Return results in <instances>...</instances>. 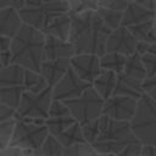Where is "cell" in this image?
Listing matches in <instances>:
<instances>
[{
	"mask_svg": "<svg viewBox=\"0 0 156 156\" xmlns=\"http://www.w3.org/2000/svg\"><path fill=\"white\" fill-rule=\"evenodd\" d=\"M122 72L126 73L129 77L136 78V79H140V80H143L146 77V72H145L144 65L141 62L140 55L136 51H134L133 54L127 56L126 63H124V67H123Z\"/></svg>",
	"mask_w": 156,
	"mask_h": 156,
	"instance_id": "cell-23",
	"label": "cell"
},
{
	"mask_svg": "<svg viewBox=\"0 0 156 156\" xmlns=\"http://www.w3.org/2000/svg\"><path fill=\"white\" fill-rule=\"evenodd\" d=\"M69 155H76V156H95L96 152L91 147V145L87 141L82 143H76L72 144L71 146L63 147L62 156H69Z\"/></svg>",
	"mask_w": 156,
	"mask_h": 156,
	"instance_id": "cell-30",
	"label": "cell"
},
{
	"mask_svg": "<svg viewBox=\"0 0 156 156\" xmlns=\"http://www.w3.org/2000/svg\"><path fill=\"white\" fill-rule=\"evenodd\" d=\"M111 29L104 23L96 10L71 13L68 41L73 45L76 54L102 55L105 52L106 38Z\"/></svg>",
	"mask_w": 156,
	"mask_h": 156,
	"instance_id": "cell-1",
	"label": "cell"
},
{
	"mask_svg": "<svg viewBox=\"0 0 156 156\" xmlns=\"http://www.w3.org/2000/svg\"><path fill=\"white\" fill-rule=\"evenodd\" d=\"M140 149H141L140 141L130 143L127 146H124L117 155L118 156H140Z\"/></svg>",
	"mask_w": 156,
	"mask_h": 156,
	"instance_id": "cell-38",
	"label": "cell"
},
{
	"mask_svg": "<svg viewBox=\"0 0 156 156\" xmlns=\"http://www.w3.org/2000/svg\"><path fill=\"white\" fill-rule=\"evenodd\" d=\"M13 115H15V110L13 108H11V107H9V106H6V105L0 102V122L13 117Z\"/></svg>",
	"mask_w": 156,
	"mask_h": 156,
	"instance_id": "cell-40",
	"label": "cell"
},
{
	"mask_svg": "<svg viewBox=\"0 0 156 156\" xmlns=\"http://www.w3.org/2000/svg\"><path fill=\"white\" fill-rule=\"evenodd\" d=\"M45 124H35L32 122L16 119L9 145L21 149H38L48 135Z\"/></svg>",
	"mask_w": 156,
	"mask_h": 156,
	"instance_id": "cell-8",
	"label": "cell"
},
{
	"mask_svg": "<svg viewBox=\"0 0 156 156\" xmlns=\"http://www.w3.org/2000/svg\"><path fill=\"white\" fill-rule=\"evenodd\" d=\"M156 155V145L141 144L140 156H155Z\"/></svg>",
	"mask_w": 156,
	"mask_h": 156,
	"instance_id": "cell-41",
	"label": "cell"
},
{
	"mask_svg": "<svg viewBox=\"0 0 156 156\" xmlns=\"http://www.w3.org/2000/svg\"><path fill=\"white\" fill-rule=\"evenodd\" d=\"M0 56H1V62L4 66L9 65L10 63V60H11V54H10V50H6V51H1L0 52Z\"/></svg>",
	"mask_w": 156,
	"mask_h": 156,
	"instance_id": "cell-43",
	"label": "cell"
},
{
	"mask_svg": "<svg viewBox=\"0 0 156 156\" xmlns=\"http://www.w3.org/2000/svg\"><path fill=\"white\" fill-rule=\"evenodd\" d=\"M128 2L129 0H98V6L123 11L124 7L128 5Z\"/></svg>",
	"mask_w": 156,
	"mask_h": 156,
	"instance_id": "cell-37",
	"label": "cell"
},
{
	"mask_svg": "<svg viewBox=\"0 0 156 156\" xmlns=\"http://www.w3.org/2000/svg\"><path fill=\"white\" fill-rule=\"evenodd\" d=\"M45 41V34L22 22L18 30L11 39L10 63H17L23 68L32 71H40L43 61V48Z\"/></svg>",
	"mask_w": 156,
	"mask_h": 156,
	"instance_id": "cell-2",
	"label": "cell"
},
{
	"mask_svg": "<svg viewBox=\"0 0 156 156\" xmlns=\"http://www.w3.org/2000/svg\"><path fill=\"white\" fill-rule=\"evenodd\" d=\"M128 122L130 130L141 144L156 145V100L143 93Z\"/></svg>",
	"mask_w": 156,
	"mask_h": 156,
	"instance_id": "cell-4",
	"label": "cell"
},
{
	"mask_svg": "<svg viewBox=\"0 0 156 156\" xmlns=\"http://www.w3.org/2000/svg\"><path fill=\"white\" fill-rule=\"evenodd\" d=\"M46 87H48V83L45 82V79L39 72L24 68V76H23L24 90H28L30 93H39Z\"/></svg>",
	"mask_w": 156,
	"mask_h": 156,
	"instance_id": "cell-26",
	"label": "cell"
},
{
	"mask_svg": "<svg viewBox=\"0 0 156 156\" xmlns=\"http://www.w3.org/2000/svg\"><path fill=\"white\" fill-rule=\"evenodd\" d=\"M135 46L136 39L132 35L127 27L121 24L117 28L111 29L108 33L105 43V51H116L128 56L135 51Z\"/></svg>",
	"mask_w": 156,
	"mask_h": 156,
	"instance_id": "cell-12",
	"label": "cell"
},
{
	"mask_svg": "<svg viewBox=\"0 0 156 156\" xmlns=\"http://www.w3.org/2000/svg\"><path fill=\"white\" fill-rule=\"evenodd\" d=\"M96 12L99 13V16H100L101 20L104 21V23H105L110 29H115V28H117L118 26H121L122 11L98 6V7H96Z\"/></svg>",
	"mask_w": 156,
	"mask_h": 156,
	"instance_id": "cell-29",
	"label": "cell"
},
{
	"mask_svg": "<svg viewBox=\"0 0 156 156\" xmlns=\"http://www.w3.org/2000/svg\"><path fill=\"white\" fill-rule=\"evenodd\" d=\"M116 82V72L111 69L101 68L98 76L91 82V87L96 90V93L105 100L112 95V90Z\"/></svg>",
	"mask_w": 156,
	"mask_h": 156,
	"instance_id": "cell-19",
	"label": "cell"
},
{
	"mask_svg": "<svg viewBox=\"0 0 156 156\" xmlns=\"http://www.w3.org/2000/svg\"><path fill=\"white\" fill-rule=\"evenodd\" d=\"M140 58L144 65L146 76H156V54L145 52L140 55Z\"/></svg>",
	"mask_w": 156,
	"mask_h": 156,
	"instance_id": "cell-35",
	"label": "cell"
},
{
	"mask_svg": "<svg viewBox=\"0 0 156 156\" xmlns=\"http://www.w3.org/2000/svg\"><path fill=\"white\" fill-rule=\"evenodd\" d=\"M63 146L57 140V138L50 133L45 136L41 145L34 150V155L39 156H62Z\"/></svg>",
	"mask_w": 156,
	"mask_h": 156,
	"instance_id": "cell-25",
	"label": "cell"
},
{
	"mask_svg": "<svg viewBox=\"0 0 156 156\" xmlns=\"http://www.w3.org/2000/svg\"><path fill=\"white\" fill-rule=\"evenodd\" d=\"M24 2H26V0H12L11 1V6L15 7L16 10H20L21 7H23Z\"/></svg>",
	"mask_w": 156,
	"mask_h": 156,
	"instance_id": "cell-44",
	"label": "cell"
},
{
	"mask_svg": "<svg viewBox=\"0 0 156 156\" xmlns=\"http://www.w3.org/2000/svg\"><path fill=\"white\" fill-rule=\"evenodd\" d=\"M11 1H12V0H0V9L11 6Z\"/></svg>",
	"mask_w": 156,
	"mask_h": 156,
	"instance_id": "cell-45",
	"label": "cell"
},
{
	"mask_svg": "<svg viewBox=\"0 0 156 156\" xmlns=\"http://www.w3.org/2000/svg\"><path fill=\"white\" fill-rule=\"evenodd\" d=\"M69 66L80 79L88 83H91L101 69L99 56L85 52L74 54L69 57Z\"/></svg>",
	"mask_w": 156,
	"mask_h": 156,
	"instance_id": "cell-13",
	"label": "cell"
},
{
	"mask_svg": "<svg viewBox=\"0 0 156 156\" xmlns=\"http://www.w3.org/2000/svg\"><path fill=\"white\" fill-rule=\"evenodd\" d=\"M132 35L136 39V41H147V43H156V27L155 20L136 23L133 26L127 27Z\"/></svg>",
	"mask_w": 156,
	"mask_h": 156,
	"instance_id": "cell-21",
	"label": "cell"
},
{
	"mask_svg": "<svg viewBox=\"0 0 156 156\" xmlns=\"http://www.w3.org/2000/svg\"><path fill=\"white\" fill-rule=\"evenodd\" d=\"M41 1H44V2H49V1H54V0H41Z\"/></svg>",
	"mask_w": 156,
	"mask_h": 156,
	"instance_id": "cell-47",
	"label": "cell"
},
{
	"mask_svg": "<svg viewBox=\"0 0 156 156\" xmlns=\"http://www.w3.org/2000/svg\"><path fill=\"white\" fill-rule=\"evenodd\" d=\"M65 116H71V113L67 106L63 104V101L51 99L49 111H48V117H65Z\"/></svg>",
	"mask_w": 156,
	"mask_h": 156,
	"instance_id": "cell-34",
	"label": "cell"
},
{
	"mask_svg": "<svg viewBox=\"0 0 156 156\" xmlns=\"http://www.w3.org/2000/svg\"><path fill=\"white\" fill-rule=\"evenodd\" d=\"M15 121H16L15 117H11L9 119L0 122V149L9 145V141H10L11 134H12V129L15 126Z\"/></svg>",
	"mask_w": 156,
	"mask_h": 156,
	"instance_id": "cell-33",
	"label": "cell"
},
{
	"mask_svg": "<svg viewBox=\"0 0 156 156\" xmlns=\"http://www.w3.org/2000/svg\"><path fill=\"white\" fill-rule=\"evenodd\" d=\"M4 67V65H2V62H1V56H0V69Z\"/></svg>",
	"mask_w": 156,
	"mask_h": 156,
	"instance_id": "cell-46",
	"label": "cell"
},
{
	"mask_svg": "<svg viewBox=\"0 0 156 156\" xmlns=\"http://www.w3.org/2000/svg\"><path fill=\"white\" fill-rule=\"evenodd\" d=\"M24 90L23 85H12V87H0V102L16 110L18 106L21 94Z\"/></svg>",
	"mask_w": 156,
	"mask_h": 156,
	"instance_id": "cell-27",
	"label": "cell"
},
{
	"mask_svg": "<svg viewBox=\"0 0 156 156\" xmlns=\"http://www.w3.org/2000/svg\"><path fill=\"white\" fill-rule=\"evenodd\" d=\"M136 99L126 95H111L104 100L101 115L117 121H129L135 111Z\"/></svg>",
	"mask_w": 156,
	"mask_h": 156,
	"instance_id": "cell-10",
	"label": "cell"
},
{
	"mask_svg": "<svg viewBox=\"0 0 156 156\" xmlns=\"http://www.w3.org/2000/svg\"><path fill=\"white\" fill-rule=\"evenodd\" d=\"M69 26H71V13L63 12L51 18L46 23V26L41 29V32L45 35H51L62 40H67L69 34Z\"/></svg>",
	"mask_w": 156,
	"mask_h": 156,
	"instance_id": "cell-18",
	"label": "cell"
},
{
	"mask_svg": "<svg viewBox=\"0 0 156 156\" xmlns=\"http://www.w3.org/2000/svg\"><path fill=\"white\" fill-rule=\"evenodd\" d=\"M21 24L22 20L15 7L7 6L0 9V52L10 49L11 39Z\"/></svg>",
	"mask_w": 156,
	"mask_h": 156,
	"instance_id": "cell-11",
	"label": "cell"
},
{
	"mask_svg": "<svg viewBox=\"0 0 156 156\" xmlns=\"http://www.w3.org/2000/svg\"><path fill=\"white\" fill-rule=\"evenodd\" d=\"M143 90L140 79L129 77L123 72L116 73V82L112 90V95H126L138 100Z\"/></svg>",
	"mask_w": 156,
	"mask_h": 156,
	"instance_id": "cell-17",
	"label": "cell"
},
{
	"mask_svg": "<svg viewBox=\"0 0 156 156\" xmlns=\"http://www.w3.org/2000/svg\"><path fill=\"white\" fill-rule=\"evenodd\" d=\"M67 106L71 116L79 123L98 118L101 115L104 99L96 93L93 87L87 88L79 96L62 100Z\"/></svg>",
	"mask_w": 156,
	"mask_h": 156,
	"instance_id": "cell-6",
	"label": "cell"
},
{
	"mask_svg": "<svg viewBox=\"0 0 156 156\" xmlns=\"http://www.w3.org/2000/svg\"><path fill=\"white\" fill-rule=\"evenodd\" d=\"M51 87L48 85L39 93L23 90L18 106L15 110V119L18 118H43L48 117V111L51 101Z\"/></svg>",
	"mask_w": 156,
	"mask_h": 156,
	"instance_id": "cell-7",
	"label": "cell"
},
{
	"mask_svg": "<svg viewBox=\"0 0 156 156\" xmlns=\"http://www.w3.org/2000/svg\"><path fill=\"white\" fill-rule=\"evenodd\" d=\"M133 1L147 7L150 10H155V0H133Z\"/></svg>",
	"mask_w": 156,
	"mask_h": 156,
	"instance_id": "cell-42",
	"label": "cell"
},
{
	"mask_svg": "<svg viewBox=\"0 0 156 156\" xmlns=\"http://www.w3.org/2000/svg\"><path fill=\"white\" fill-rule=\"evenodd\" d=\"M127 56L116 52V51H105L102 55L99 56L100 60V67L105 69H111L116 73H119L123 71L124 63H126Z\"/></svg>",
	"mask_w": 156,
	"mask_h": 156,
	"instance_id": "cell-22",
	"label": "cell"
},
{
	"mask_svg": "<svg viewBox=\"0 0 156 156\" xmlns=\"http://www.w3.org/2000/svg\"><path fill=\"white\" fill-rule=\"evenodd\" d=\"M17 11L23 23L41 30L51 18L60 13L68 12V4L67 0H54L49 2L26 0L23 7Z\"/></svg>",
	"mask_w": 156,
	"mask_h": 156,
	"instance_id": "cell-5",
	"label": "cell"
},
{
	"mask_svg": "<svg viewBox=\"0 0 156 156\" xmlns=\"http://www.w3.org/2000/svg\"><path fill=\"white\" fill-rule=\"evenodd\" d=\"M141 90L144 94L156 100V76H146L141 80Z\"/></svg>",
	"mask_w": 156,
	"mask_h": 156,
	"instance_id": "cell-36",
	"label": "cell"
},
{
	"mask_svg": "<svg viewBox=\"0 0 156 156\" xmlns=\"http://www.w3.org/2000/svg\"><path fill=\"white\" fill-rule=\"evenodd\" d=\"M151 20H155V10H150L132 0L122 11L121 24L124 27H129V26L151 21Z\"/></svg>",
	"mask_w": 156,
	"mask_h": 156,
	"instance_id": "cell-15",
	"label": "cell"
},
{
	"mask_svg": "<svg viewBox=\"0 0 156 156\" xmlns=\"http://www.w3.org/2000/svg\"><path fill=\"white\" fill-rule=\"evenodd\" d=\"M68 12L69 13H79L84 11L96 10L98 0H67Z\"/></svg>",
	"mask_w": 156,
	"mask_h": 156,
	"instance_id": "cell-31",
	"label": "cell"
},
{
	"mask_svg": "<svg viewBox=\"0 0 156 156\" xmlns=\"http://www.w3.org/2000/svg\"><path fill=\"white\" fill-rule=\"evenodd\" d=\"M139 141L130 130L128 121H117L99 116V133L90 144L96 155H117L124 146Z\"/></svg>",
	"mask_w": 156,
	"mask_h": 156,
	"instance_id": "cell-3",
	"label": "cell"
},
{
	"mask_svg": "<svg viewBox=\"0 0 156 156\" xmlns=\"http://www.w3.org/2000/svg\"><path fill=\"white\" fill-rule=\"evenodd\" d=\"M69 58H54V60H43L40 65L39 73L43 76L48 85L52 87L68 69Z\"/></svg>",
	"mask_w": 156,
	"mask_h": 156,
	"instance_id": "cell-16",
	"label": "cell"
},
{
	"mask_svg": "<svg viewBox=\"0 0 156 156\" xmlns=\"http://www.w3.org/2000/svg\"><path fill=\"white\" fill-rule=\"evenodd\" d=\"M56 138L63 147L71 146L72 144H76V143L85 141L83 138V134H82L80 123L77 121H74L71 126H68L65 130H62L58 135H56Z\"/></svg>",
	"mask_w": 156,
	"mask_h": 156,
	"instance_id": "cell-24",
	"label": "cell"
},
{
	"mask_svg": "<svg viewBox=\"0 0 156 156\" xmlns=\"http://www.w3.org/2000/svg\"><path fill=\"white\" fill-rule=\"evenodd\" d=\"M76 119L72 116H65V117H46L44 121V124L48 128V132L52 135H58L62 130H65L68 126H71Z\"/></svg>",
	"mask_w": 156,
	"mask_h": 156,
	"instance_id": "cell-28",
	"label": "cell"
},
{
	"mask_svg": "<svg viewBox=\"0 0 156 156\" xmlns=\"http://www.w3.org/2000/svg\"><path fill=\"white\" fill-rule=\"evenodd\" d=\"M89 87H91V83L80 79L69 66L67 72L51 87V98L56 100L73 99L79 96Z\"/></svg>",
	"mask_w": 156,
	"mask_h": 156,
	"instance_id": "cell-9",
	"label": "cell"
},
{
	"mask_svg": "<svg viewBox=\"0 0 156 156\" xmlns=\"http://www.w3.org/2000/svg\"><path fill=\"white\" fill-rule=\"evenodd\" d=\"M135 51L139 55H143L145 52H154L156 54V43H147V41H136Z\"/></svg>",
	"mask_w": 156,
	"mask_h": 156,
	"instance_id": "cell-39",
	"label": "cell"
},
{
	"mask_svg": "<svg viewBox=\"0 0 156 156\" xmlns=\"http://www.w3.org/2000/svg\"><path fill=\"white\" fill-rule=\"evenodd\" d=\"M129 1H132V0H129Z\"/></svg>",
	"mask_w": 156,
	"mask_h": 156,
	"instance_id": "cell-48",
	"label": "cell"
},
{
	"mask_svg": "<svg viewBox=\"0 0 156 156\" xmlns=\"http://www.w3.org/2000/svg\"><path fill=\"white\" fill-rule=\"evenodd\" d=\"M80 129H82V134H83L84 140L87 143L91 144L96 139V135L99 133V117L80 123Z\"/></svg>",
	"mask_w": 156,
	"mask_h": 156,
	"instance_id": "cell-32",
	"label": "cell"
},
{
	"mask_svg": "<svg viewBox=\"0 0 156 156\" xmlns=\"http://www.w3.org/2000/svg\"><path fill=\"white\" fill-rule=\"evenodd\" d=\"M24 68L17 63H9L0 69V87L23 85Z\"/></svg>",
	"mask_w": 156,
	"mask_h": 156,
	"instance_id": "cell-20",
	"label": "cell"
},
{
	"mask_svg": "<svg viewBox=\"0 0 156 156\" xmlns=\"http://www.w3.org/2000/svg\"><path fill=\"white\" fill-rule=\"evenodd\" d=\"M76 54L73 45L68 40H62L51 35H45L43 48V60L69 58Z\"/></svg>",
	"mask_w": 156,
	"mask_h": 156,
	"instance_id": "cell-14",
	"label": "cell"
}]
</instances>
